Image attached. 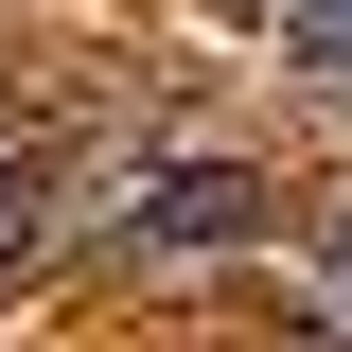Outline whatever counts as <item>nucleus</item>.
I'll return each mask as SVG.
<instances>
[{
	"instance_id": "nucleus-4",
	"label": "nucleus",
	"mask_w": 352,
	"mask_h": 352,
	"mask_svg": "<svg viewBox=\"0 0 352 352\" xmlns=\"http://www.w3.org/2000/svg\"><path fill=\"white\" fill-rule=\"evenodd\" d=\"M317 300L352 317V194H335V212H317Z\"/></svg>"
},
{
	"instance_id": "nucleus-2",
	"label": "nucleus",
	"mask_w": 352,
	"mask_h": 352,
	"mask_svg": "<svg viewBox=\"0 0 352 352\" xmlns=\"http://www.w3.org/2000/svg\"><path fill=\"white\" fill-rule=\"evenodd\" d=\"M282 53L300 71H352V0H282Z\"/></svg>"
},
{
	"instance_id": "nucleus-3",
	"label": "nucleus",
	"mask_w": 352,
	"mask_h": 352,
	"mask_svg": "<svg viewBox=\"0 0 352 352\" xmlns=\"http://www.w3.org/2000/svg\"><path fill=\"white\" fill-rule=\"evenodd\" d=\"M36 264V159H0V282Z\"/></svg>"
},
{
	"instance_id": "nucleus-1",
	"label": "nucleus",
	"mask_w": 352,
	"mask_h": 352,
	"mask_svg": "<svg viewBox=\"0 0 352 352\" xmlns=\"http://www.w3.org/2000/svg\"><path fill=\"white\" fill-rule=\"evenodd\" d=\"M247 229H264L247 159H141L124 194H106V247L124 264H212V247H247Z\"/></svg>"
}]
</instances>
